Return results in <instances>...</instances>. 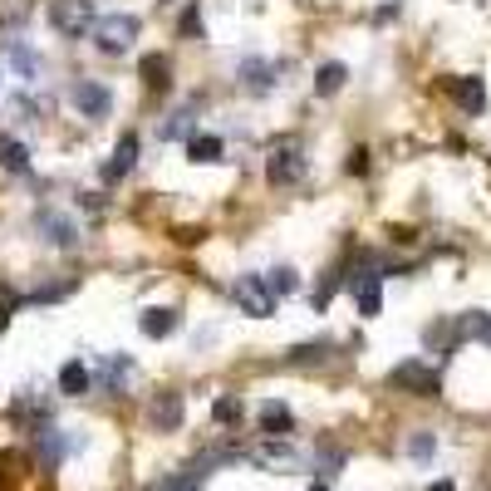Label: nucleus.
<instances>
[{
    "mask_svg": "<svg viewBox=\"0 0 491 491\" xmlns=\"http://www.w3.org/2000/svg\"><path fill=\"white\" fill-rule=\"evenodd\" d=\"M49 25L65 39H83L99 25V10H93V0H49Z\"/></svg>",
    "mask_w": 491,
    "mask_h": 491,
    "instance_id": "nucleus-1",
    "label": "nucleus"
},
{
    "mask_svg": "<svg viewBox=\"0 0 491 491\" xmlns=\"http://www.w3.org/2000/svg\"><path fill=\"white\" fill-rule=\"evenodd\" d=\"M138 15H128V10H113V15H103L99 25H93V39H99L103 55H128L133 39H138Z\"/></svg>",
    "mask_w": 491,
    "mask_h": 491,
    "instance_id": "nucleus-2",
    "label": "nucleus"
},
{
    "mask_svg": "<svg viewBox=\"0 0 491 491\" xmlns=\"http://www.w3.org/2000/svg\"><path fill=\"white\" fill-rule=\"evenodd\" d=\"M232 300H236V310L250 320H270L276 315V290L266 285V276H236V285H232Z\"/></svg>",
    "mask_w": 491,
    "mask_h": 491,
    "instance_id": "nucleus-3",
    "label": "nucleus"
},
{
    "mask_svg": "<svg viewBox=\"0 0 491 491\" xmlns=\"http://www.w3.org/2000/svg\"><path fill=\"white\" fill-rule=\"evenodd\" d=\"M389 389H399V393H413V399H437V369L433 364H423V359H408V364H399V369H389Z\"/></svg>",
    "mask_w": 491,
    "mask_h": 491,
    "instance_id": "nucleus-4",
    "label": "nucleus"
},
{
    "mask_svg": "<svg viewBox=\"0 0 491 491\" xmlns=\"http://www.w3.org/2000/svg\"><path fill=\"white\" fill-rule=\"evenodd\" d=\"M266 177L276 187H290V182H300V177H305V148H300V138H280L276 148H270Z\"/></svg>",
    "mask_w": 491,
    "mask_h": 491,
    "instance_id": "nucleus-5",
    "label": "nucleus"
},
{
    "mask_svg": "<svg viewBox=\"0 0 491 491\" xmlns=\"http://www.w3.org/2000/svg\"><path fill=\"white\" fill-rule=\"evenodd\" d=\"M232 452H206V457H197V462H187V467H177L172 477H162L158 491H202L206 487V477H212V467L216 462H226Z\"/></svg>",
    "mask_w": 491,
    "mask_h": 491,
    "instance_id": "nucleus-6",
    "label": "nucleus"
},
{
    "mask_svg": "<svg viewBox=\"0 0 491 491\" xmlns=\"http://www.w3.org/2000/svg\"><path fill=\"white\" fill-rule=\"evenodd\" d=\"M69 99H75L79 118H93V123H99V118H109V113H113V93L103 89L99 79H79L75 89H69Z\"/></svg>",
    "mask_w": 491,
    "mask_h": 491,
    "instance_id": "nucleus-7",
    "label": "nucleus"
},
{
    "mask_svg": "<svg viewBox=\"0 0 491 491\" xmlns=\"http://www.w3.org/2000/svg\"><path fill=\"white\" fill-rule=\"evenodd\" d=\"M35 232L45 236L49 246H59V250H75V246L83 241V236H79V226L69 222V216L49 212V206H45V212H35Z\"/></svg>",
    "mask_w": 491,
    "mask_h": 491,
    "instance_id": "nucleus-8",
    "label": "nucleus"
},
{
    "mask_svg": "<svg viewBox=\"0 0 491 491\" xmlns=\"http://www.w3.org/2000/svg\"><path fill=\"white\" fill-rule=\"evenodd\" d=\"M349 290H354L359 315H379L383 310V276L379 270H359V276H349Z\"/></svg>",
    "mask_w": 491,
    "mask_h": 491,
    "instance_id": "nucleus-9",
    "label": "nucleus"
},
{
    "mask_svg": "<svg viewBox=\"0 0 491 491\" xmlns=\"http://www.w3.org/2000/svg\"><path fill=\"white\" fill-rule=\"evenodd\" d=\"M280 69H285V65H276V59H241L236 79H241L250 93H270L280 83Z\"/></svg>",
    "mask_w": 491,
    "mask_h": 491,
    "instance_id": "nucleus-10",
    "label": "nucleus"
},
{
    "mask_svg": "<svg viewBox=\"0 0 491 491\" xmlns=\"http://www.w3.org/2000/svg\"><path fill=\"white\" fill-rule=\"evenodd\" d=\"M133 162H138V133H123V138L113 143L109 162H103V182H118V177H128Z\"/></svg>",
    "mask_w": 491,
    "mask_h": 491,
    "instance_id": "nucleus-11",
    "label": "nucleus"
},
{
    "mask_svg": "<svg viewBox=\"0 0 491 491\" xmlns=\"http://www.w3.org/2000/svg\"><path fill=\"white\" fill-rule=\"evenodd\" d=\"M177 325H182V315H177L172 305H148L138 315V329L148 334V339H167V334H177Z\"/></svg>",
    "mask_w": 491,
    "mask_h": 491,
    "instance_id": "nucleus-12",
    "label": "nucleus"
},
{
    "mask_svg": "<svg viewBox=\"0 0 491 491\" xmlns=\"http://www.w3.org/2000/svg\"><path fill=\"white\" fill-rule=\"evenodd\" d=\"M153 427H158V433H177V427H182V393H158V399H153Z\"/></svg>",
    "mask_w": 491,
    "mask_h": 491,
    "instance_id": "nucleus-13",
    "label": "nucleus"
},
{
    "mask_svg": "<svg viewBox=\"0 0 491 491\" xmlns=\"http://www.w3.org/2000/svg\"><path fill=\"white\" fill-rule=\"evenodd\" d=\"M290 427H295V413L285 408V403H260V433L266 437H290Z\"/></svg>",
    "mask_w": 491,
    "mask_h": 491,
    "instance_id": "nucleus-14",
    "label": "nucleus"
},
{
    "mask_svg": "<svg viewBox=\"0 0 491 491\" xmlns=\"http://www.w3.org/2000/svg\"><path fill=\"white\" fill-rule=\"evenodd\" d=\"M452 99L462 103L467 113H482L487 109V83L477 75H462V79H452Z\"/></svg>",
    "mask_w": 491,
    "mask_h": 491,
    "instance_id": "nucleus-15",
    "label": "nucleus"
},
{
    "mask_svg": "<svg viewBox=\"0 0 491 491\" xmlns=\"http://www.w3.org/2000/svg\"><path fill=\"white\" fill-rule=\"evenodd\" d=\"M222 153H226V143L216 133H192L187 138V158L192 162H222Z\"/></svg>",
    "mask_w": 491,
    "mask_h": 491,
    "instance_id": "nucleus-16",
    "label": "nucleus"
},
{
    "mask_svg": "<svg viewBox=\"0 0 491 491\" xmlns=\"http://www.w3.org/2000/svg\"><path fill=\"white\" fill-rule=\"evenodd\" d=\"M138 75H143V83H148V89H158V93L172 89V65H167V55H148Z\"/></svg>",
    "mask_w": 491,
    "mask_h": 491,
    "instance_id": "nucleus-17",
    "label": "nucleus"
},
{
    "mask_svg": "<svg viewBox=\"0 0 491 491\" xmlns=\"http://www.w3.org/2000/svg\"><path fill=\"white\" fill-rule=\"evenodd\" d=\"M344 79H349V65H339V59H329V65L315 69V93L320 99H329V93L344 89Z\"/></svg>",
    "mask_w": 491,
    "mask_h": 491,
    "instance_id": "nucleus-18",
    "label": "nucleus"
},
{
    "mask_svg": "<svg viewBox=\"0 0 491 491\" xmlns=\"http://www.w3.org/2000/svg\"><path fill=\"white\" fill-rule=\"evenodd\" d=\"M89 369H83L79 359H69L65 369H59V393H65V399H79V393H89Z\"/></svg>",
    "mask_w": 491,
    "mask_h": 491,
    "instance_id": "nucleus-19",
    "label": "nucleus"
},
{
    "mask_svg": "<svg viewBox=\"0 0 491 491\" xmlns=\"http://www.w3.org/2000/svg\"><path fill=\"white\" fill-rule=\"evenodd\" d=\"M197 133V103H187V109H177L172 118L162 123V138L167 143H177V138H192Z\"/></svg>",
    "mask_w": 491,
    "mask_h": 491,
    "instance_id": "nucleus-20",
    "label": "nucleus"
},
{
    "mask_svg": "<svg viewBox=\"0 0 491 491\" xmlns=\"http://www.w3.org/2000/svg\"><path fill=\"white\" fill-rule=\"evenodd\" d=\"M457 334H462V339H477V344H491V315L487 310H467V315L457 320Z\"/></svg>",
    "mask_w": 491,
    "mask_h": 491,
    "instance_id": "nucleus-21",
    "label": "nucleus"
},
{
    "mask_svg": "<svg viewBox=\"0 0 491 491\" xmlns=\"http://www.w3.org/2000/svg\"><path fill=\"white\" fill-rule=\"evenodd\" d=\"M0 167L5 172H30V148L20 138H0Z\"/></svg>",
    "mask_w": 491,
    "mask_h": 491,
    "instance_id": "nucleus-22",
    "label": "nucleus"
},
{
    "mask_svg": "<svg viewBox=\"0 0 491 491\" xmlns=\"http://www.w3.org/2000/svg\"><path fill=\"white\" fill-rule=\"evenodd\" d=\"M128 379H133V364L123 359V354H118V359L109 354V359H103V389H109V393H118Z\"/></svg>",
    "mask_w": 491,
    "mask_h": 491,
    "instance_id": "nucleus-23",
    "label": "nucleus"
},
{
    "mask_svg": "<svg viewBox=\"0 0 491 491\" xmlns=\"http://www.w3.org/2000/svg\"><path fill=\"white\" fill-rule=\"evenodd\" d=\"M334 354V339H315V344H295L290 349V364H325Z\"/></svg>",
    "mask_w": 491,
    "mask_h": 491,
    "instance_id": "nucleus-24",
    "label": "nucleus"
},
{
    "mask_svg": "<svg viewBox=\"0 0 491 491\" xmlns=\"http://www.w3.org/2000/svg\"><path fill=\"white\" fill-rule=\"evenodd\" d=\"M10 65H15L20 79H39V59H35L30 45H10Z\"/></svg>",
    "mask_w": 491,
    "mask_h": 491,
    "instance_id": "nucleus-25",
    "label": "nucleus"
},
{
    "mask_svg": "<svg viewBox=\"0 0 491 491\" xmlns=\"http://www.w3.org/2000/svg\"><path fill=\"white\" fill-rule=\"evenodd\" d=\"M423 339H427V349L447 354V349H452V339H457V325H447V320H443V325H427Z\"/></svg>",
    "mask_w": 491,
    "mask_h": 491,
    "instance_id": "nucleus-26",
    "label": "nucleus"
},
{
    "mask_svg": "<svg viewBox=\"0 0 491 491\" xmlns=\"http://www.w3.org/2000/svg\"><path fill=\"white\" fill-rule=\"evenodd\" d=\"M250 457H256L260 467H276V462H290V447L270 437V443H260V447H256V452H250Z\"/></svg>",
    "mask_w": 491,
    "mask_h": 491,
    "instance_id": "nucleus-27",
    "label": "nucleus"
},
{
    "mask_svg": "<svg viewBox=\"0 0 491 491\" xmlns=\"http://www.w3.org/2000/svg\"><path fill=\"white\" fill-rule=\"evenodd\" d=\"M266 285L276 290V300H280V295H290V290L300 285V276H295V270H290V266H276V270H270V276H266Z\"/></svg>",
    "mask_w": 491,
    "mask_h": 491,
    "instance_id": "nucleus-28",
    "label": "nucleus"
},
{
    "mask_svg": "<svg viewBox=\"0 0 491 491\" xmlns=\"http://www.w3.org/2000/svg\"><path fill=\"white\" fill-rule=\"evenodd\" d=\"M433 452H437V437H433V433H413V437H408V457H417V462H427Z\"/></svg>",
    "mask_w": 491,
    "mask_h": 491,
    "instance_id": "nucleus-29",
    "label": "nucleus"
},
{
    "mask_svg": "<svg viewBox=\"0 0 491 491\" xmlns=\"http://www.w3.org/2000/svg\"><path fill=\"white\" fill-rule=\"evenodd\" d=\"M177 30H182L187 39H192V35L202 39V35H206V25H202V10H197V5H187V10H182V20H177Z\"/></svg>",
    "mask_w": 491,
    "mask_h": 491,
    "instance_id": "nucleus-30",
    "label": "nucleus"
},
{
    "mask_svg": "<svg viewBox=\"0 0 491 491\" xmlns=\"http://www.w3.org/2000/svg\"><path fill=\"white\" fill-rule=\"evenodd\" d=\"M216 423H236V417H241V399H216Z\"/></svg>",
    "mask_w": 491,
    "mask_h": 491,
    "instance_id": "nucleus-31",
    "label": "nucleus"
},
{
    "mask_svg": "<svg viewBox=\"0 0 491 491\" xmlns=\"http://www.w3.org/2000/svg\"><path fill=\"white\" fill-rule=\"evenodd\" d=\"M202 226H182V232H177V241H182V246H197V241H202Z\"/></svg>",
    "mask_w": 491,
    "mask_h": 491,
    "instance_id": "nucleus-32",
    "label": "nucleus"
},
{
    "mask_svg": "<svg viewBox=\"0 0 491 491\" xmlns=\"http://www.w3.org/2000/svg\"><path fill=\"white\" fill-rule=\"evenodd\" d=\"M344 167H349V172H364V167H369V153H349V162H344Z\"/></svg>",
    "mask_w": 491,
    "mask_h": 491,
    "instance_id": "nucleus-33",
    "label": "nucleus"
},
{
    "mask_svg": "<svg viewBox=\"0 0 491 491\" xmlns=\"http://www.w3.org/2000/svg\"><path fill=\"white\" fill-rule=\"evenodd\" d=\"M399 10H403V5H399V0H393V5H383L379 15H373V20H379V25H383V20H399Z\"/></svg>",
    "mask_w": 491,
    "mask_h": 491,
    "instance_id": "nucleus-34",
    "label": "nucleus"
},
{
    "mask_svg": "<svg viewBox=\"0 0 491 491\" xmlns=\"http://www.w3.org/2000/svg\"><path fill=\"white\" fill-rule=\"evenodd\" d=\"M427 491H457L452 482H433V487H427Z\"/></svg>",
    "mask_w": 491,
    "mask_h": 491,
    "instance_id": "nucleus-35",
    "label": "nucleus"
},
{
    "mask_svg": "<svg viewBox=\"0 0 491 491\" xmlns=\"http://www.w3.org/2000/svg\"><path fill=\"white\" fill-rule=\"evenodd\" d=\"M305 491H329V487H325V482H310V487H305Z\"/></svg>",
    "mask_w": 491,
    "mask_h": 491,
    "instance_id": "nucleus-36",
    "label": "nucleus"
}]
</instances>
